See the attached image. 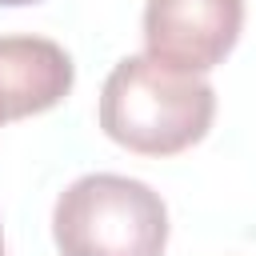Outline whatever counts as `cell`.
Here are the masks:
<instances>
[{
	"label": "cell",
	"mask_w": 256,
	"mask_h": 256,
	"mask_svg": "<svg viewBox=\"0 0 256 256\" xmlns=\"http://www.w3.org/2000/svg\"><path fill=\"white\" fill-rule=\"evenodd\" d=\"M216 116V92L204 76L168 68L148 52L124 56L100 88V128L128 152L176 156L200 144Z\"/></svg>",
	"instance_id": "obj_1"
},
{
	"label": "cell",
	"mask_w": 256,
	"mask_h": 256,
	"mask_svg": "<svg viewBox=\"0 0 256 256\" xmlns=\"http://www.w3.org/2000/svg\"><path fill=\"white\" fill-rule=\"evenodd\" d=\"M52 240L60 256H164L168 208L144 180L88 172L56 196Z\"/></svg>",
	"instance_id": "obj_2"
},
{
	"label": "cell",
	"mask_w": 256,
	"mask_h": 256,
	"mask_svg": "<svg viewBox=\"0 0 256 256\" xmlns=\"http://www.w3.org/2000/svg\"><path fill=\"white\" fill-rule=\"evenodd\" d=\"M244 0H148L144 48L152 60L180 72H212L236 48Z\"/></svg>",
	"instance_id": "obj_3"
},
{
	"label": "cell",
	"mask_w": 256,
	"mask_h": 256,
	"mask_svg": "<svg viewBox=\"0 0 256 256\" xmlns=\"http://www.w3.org/2000/svg\"><path fill=\"white\" fill-rule=\"evenodd\" d=\"M76 84L72 56L48 36H0V124L56 108Z\"/></svg>",
	"instance_id": "obj_4"
},
{
	"label": "cell",
	"mask_w": 256,
	"mask_h": 256,
	"mask_svg": "<svg viewBox=\"0 0 256 256\" xmlns=\"http://www.w3.org/2000/svg\"><path fill=\"white\" fill-rule=\"evenodd\" d=\"M24 4H36V0H0V8H24Z\"/></svg>",
	"instance_id": "obj_5"
},
{
	"label": "cell",
	"mask_w": 256,
	"mask_h": 256,
	"mask_svg": "<svg viewBox=\"0 0 256 256\" xmlns=\"http://www.w3.org/2000/svg\"><path fill=\"white\" fill-rule=\"evenodd\" d=\"M0 256H4V232H0Z\"/></svg>",
	"instance_id": "obj_6"
}]
</instances>
